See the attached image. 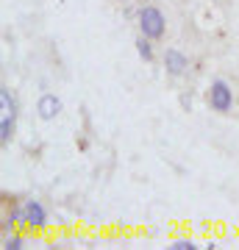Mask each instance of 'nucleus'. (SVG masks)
Returning <instances> with one entry per match:
<instances>
[{"instance_id": "10", "label": "nucleus", "mask_w": 239, "mask_h": 250, "mask_svg": "<svg viewBox=\"0 0 239 250\" xmlns=\"http://www.w3.org/2000/svg\"><path fill=\"white\" fill-rule=\"evenodd\" d=\"M170 250H195V242L192 239H175L170 245Z\"/></svg>"}, {"instance_id": "3", "label": "nucleus", "mask_w": 239, "mask_h": 250, "mask_svg": "<svg viewBox=\"0 0 239 250\" xmlns=\"http://www.w3.org/2000/svg\"><path fill=\"white\" fill-rule=\"evenodd\" d=\"M22 223H25L28 228H44L47 211H44V206L39 203V200H28V203L22 206Z\"/></svg>"}, {"instance_id": "9", "label": "nucleus", "mask_w": 239, "mask_h": 250, "mask_svg": "<svg viewBox=\"0 0 239 250\" xmlns=\"http://www.w3.org/2000/svg\"><path fill=\"white\" fill-rule=\"evenodd\" d=\"M20 248H22V236H17V233L6 236V242H3V250H20Z\"/></svg>"}, {"instance_id": "7", "label": "nucleus", "mask_w": 239, "mask_h": 250, "mask_svg": "<svg viewBox=\"0 0 239 250\" xmlns=\"http://www.w3.org/2000/svg\"><path fill=\"white\" fill-rule=\"evenodd\" d=\"M0 106H3V117H17V106H14V100H11L6 86L0 89Z\"/></svg>"}, {"instance_id": "5", "label": "nucleus", "mask_w": 239, "mask_h": 250, "mask_svg": "<svg viewBox=\"0 0 239 250\" xmlns=\"http://www.w3.org/2000/svg\"><path fill=\"white\" fill-rule=\"evenodd\" d=\"M164 67H167L170 75H184L189 64H186V56L184 53H178V50H167V53H164Z\"/></svg>"}, {"instance_id": "6", "label": "nucleus", "mask_w": 239, "mask_h": 250, "mask_svg": "<svg viewBox=\"0 0 239 250\" xmlns=\"http://www.w3.org/2000/svg\"><path fill=\"white\" fill-rule=\"evenodd\" d=\"M14 120L17 117H0V142L3 145H9L14 136Z\"/></svg>"}, {"instance_id": "2", "label": "nucleus", "mask_w": 239, "mask_h": 250, "mask_svg": "<svg viewBox=\"0 0 239 250\" xmlns=\"http://www.w3.org/2000/svg\"><path fill=\"white\" fill-rule=\"evenodd\" d=\"M209 103H212L214 111H228L234 98H231V89L225 81H214L212 89H209Z\"/></svg>"}, {"instance_id": "4", "label": "nucleus", "mask_w": 239, "mask_h": 250, "mask_svg": "<svg viewBox=\"0 0 239 250\" xmlns=\"http://www.w3.org/2000/svg\"><path fill=\"white\" fill-rule=\"evenodd\" d=\"M36 111H39L42 120H53V117L62 111V100L56 98V95H42L39 103H36Z\"/></svg>"}, {"instance_id": "1", "label": "nucleus", "mask_w": 239, "mask_h": 250, "mask_svg": "<svg viewBox=\"0 0 239 250\" xmlns=\"http://www.w3.org/2000/svg\"><path fill=\"white\" fill-rule=\"evenodd\" d=\"M139 28L148 39H159V36L164 34V14H161L159 9H153V6L142 9L139 11Z\"/></svg>"}, {"instance_id": "8", "label": "nucleus", "mask_w": 239, "mask_h": 250, "mask_svg": "<svg viewBox=\"0 0 239 250\" xmlns=\"http://www.w3.org/2000/svg\"><path fill=\"white\" fill-rule=\"evenodd\" d=\"M136 50H139V56L145 59V62H151L153 59V47H151V42H148V36L142 34V39H136Z\"/></svg>"}]
</instances>
